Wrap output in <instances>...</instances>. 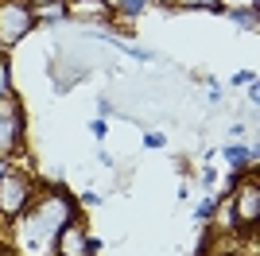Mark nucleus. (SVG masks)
Here are the masks:
<instances>
[{
  "instance_id": "nucleus-1",
  "label": "nucleus",
  "mask_w": 260,
  "mask_h": 256,
  "mask_svg": "<svg viewBox=\"0 0 260 256\" xmlns=\"http://www.w3.org/2000/svg\"><path fill=\"white\" fill-rule=\"evenodd\" d=\"M66 221H74V202L66 194H47L39 202L27 206V221L20 225L16 237V256H51L54 252V237Z\"/></svg>"
},
{
  "instance_id": "nucleus-2",
  "label": "nucleus",
  "mask_w": 260,
  "mask_h": 256,
  "mask_svg": "<svg viewBox=\"0 0 260 256\" xmlns=\"http://www.w3.org/2000/svg\"><path fill=\"white\" fill-rule=\"evenodd\" d=\"M35 198V186L27 175H20V171H8L4 167V175H0V217H20L27 206H31Z\"/></svg>"
},
{
  "instance_id": "nucleus-3",
  "label": "nucleus",
  "mask_w": 260,
  "mask_h": 256,
  "mask_svg": "<svg viewBox=\"0 0 260 256\" xmlns=\"http://www.w3.org/2000/svg\"><path fill=\"white\" fill-rule=\"evenodd\" d=\"M31 27H35V8H27L23 0L0 4V47H16Z\"/></svg>"
},
{
  "instance_id": "nucleus-4",
  "label": "nucleus",
  "mask_w": 260,
  "mask_h": 256,
  "mask_svg": "<svg viewBox=\"0 0 260 256\" xmlns=\"http://www.w3.org/2000/svg\"><path fill=\"white\" fill-rule=\"evenodd\" d=\"M23 105L16 97H0V163L23 144Z\"/></svg>"
},
{
  "instance_id": "nucleus-5",
  "label": "nucleus",
  "mask_w": 260,
  "mask_h": 256,
  "mask_svg": "<svg viewBox=\"0 0 260 256\" xmlns=\"http://www.w3.org/2000/svg\"><path fill=\"white\" fill-rule=\"evenodd\" d=\"M98 241H89V233L78 221H66L54 237V256H93Z\"/></svg>"
},
{
  "instance_id": "nucleus-6",
  "label": "nucleus",
  "mask_w": 260,
  "mask_h": 256,
  "mask_svg": "<svg viewBox=\"0 0 260 256\" xmlns=\"http://www.w3.org/2000/svg\"><path fill=\"white\" fill-rule=\"evenodd\" d=\"M233 217H237L241 229H256V217H260V182L256 179L237 186V194H233Z\"/></svg>"
},
{
  "instance_id": "nucleus-7",
  "label": "nucleus",
  "mask_w": 260,
  "mask_h": 256,
  "mask_svg": "<svg viewBox=\"0 0 260 256\" xmlns=\"http://www.w3.org/2000/svg\"><path fill=\"white\" fill-rule=\"evenodd\" d=\"M249 159H252V151H245V148H229V163H233V171L249 167Z\"/></svg>"
},
{
  "instance_id": "nucleus-8",
  "label": "nucleus",
  "mask_w": 260,
  "mask_h": 256,
  "mask_svg": "<svg viewBox=\"0 0 260 256\" xmlns=\"http://www.w3.org/2000/svg\"><path fill=\"white\" fill-rule=\"evenodd\" d=\"M0 97H12V74H8V58H0Z\"/></svg>"
},
{
  "instance_id": "nucleus-9",
  "label": "nucleus",
  "mask_w": 260,
  "mask_h": 256,
  "mask_svg": "<svg viewBox=\"0 0 260 256\" xmlns=\"http://www.w3.org/2000/svg\"><path fill=\"white\" fill-rule=\"evenodd\" d=\"M179 4H186V8H210V12L225 8V4H217V0H179Z\"/></svg>"
},
{
  "instance_id": "nucleus-10",
  "label": "nucleus",
  "mask_w": 260,
  "mask_h": 256,
  "mask_svg": "<svg viewBox=\"0 0 260 256\" xmlns=\"http://www.w3.org/2000/svg\"><path fill=\"white\" fill-rule=\"evenodd\" d=\"M120 8L128 12V16H136V12H140V8H144V0H120Z\"/></svg>"
},
{
  "instance_id": "nucleus-11",
  "label": "nucleus",
  "mask_w": 260,
  "mask_h": 256,
  "mask_svg": "<svg viewBox=\"0 0 260 256\" xmlns=\"http://www.w3.org/2000/svg\"><path fill=\"white\" fill-rule=\"evenodd\" d=\"M233 20H237V23H249V27H252V23H256V16H252V12H233Z\"/></svg>"
},
{
  "instance_id": "nucleus-12",
  "label": "nucleus",
  "mask_w": 260,
  "mask_h": 256,
  "mask_svg": "<svg viewBox=\"0 0 260 256\" xmlns=\"http://www.w3.org/2000/svg\"><path fill=\"white\" fill-rule=\"evenodd\" d=\"M51 4H58V0H27V8H51Z\"/></svg>"
},
{
  "instance_id": "nucleus-13",
  "label": "nucleus",
  "mask_w": 260,
  "mask_h": 256,
  "mask_svg": "<svg viewBox=\"0 0 260 256\" xmlns=\"http://www.w3.org/2000/svg\"><path fill=\"white\" fill-rule=\"evenodd\" d=\"M4 256H16V252H4Z\"/></svg>"
},
{
  "instance_id": "nucleus-14",
  "label": "nucleus",
  "mask_w": 260,
  "mask_h": 256,
  "mask_svg": "<svg viewBox=\"0 0 260 256\" xmlns=\"http://www.w3.org/2000/svg\"><path fill=\"white\" fill-rule=\"evenodd\" d=\"M217 4H221V0H217Z\"/></svg>"
}]
</instances>
